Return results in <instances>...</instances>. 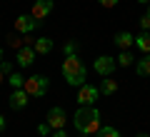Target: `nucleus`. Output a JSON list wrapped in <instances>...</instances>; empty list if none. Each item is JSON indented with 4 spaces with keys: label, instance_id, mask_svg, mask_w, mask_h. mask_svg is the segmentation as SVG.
<instances>
[{
    "label": "nucleus",
    "instance_id": "1",
    "mask_svg": "<svg viewBox=\"0 0 150 137\" xmlns=\"http://www.w3.org/2000/svg\"><path fill=\"white\" fill-rule=\"evenodd\" d=\"M73 125H75V130L80 132V135L93 137V135H98L100 127H103L100 125V112L93 105H80V110L75 112V117H73Z\"/></svg>",
    "mask_w": 150,
    "mask_h": 137
},
{
    "label": "nucleus",
    "instance_id": "2",
    "mask_svg": "<svg viewBox=\"0 0 150 137\" xmlns=\"http://www.w3.org/2000/svg\"><path fill=\"white\" fill-rule=\"evenodd\" d=\"M63 75H65V80H68V85H73V87H80L88 80V70H85V65H83V60L78 58V55H65Z\"/></svg>",
    "mask_w": 150,
    "mask_h": 137
},
{
    "label": "nucleus",
    "instance_id": "3",
    "mask_svg": "<svg viewBox=\"0 0 150 137\" xmlns=\"http://www.w3.org/2000/svg\"><path fill=\"white\" fill-rule=\"evenodd\" d=\"M25 92L30 97H43L45 92H48V77L45 75H33V77H28L25 80Z\"/></svg>",
    "mask_w": 150,
    "mask_h": 137
},
{
    "label": "nucleus",
    "instance_id": "4",
    "mask_svg": "<svg viewBox=\"0 0 150 137\" xmlns=\"http://www.w3.org/2000/svg\"><path fill=\"white\" fill-rule=\"evenodd\" d=\"M115 67H118V60L110 58V55H100V58L95 60V72L100 75V77H110Z\"/></svg>",
    "mask_w": 150,
    "mask_h": 137
},
{
    "label": "nucleus",
    "instance_id": "5",
    "mask_svg": "<svg viewBox=\"0 0 150 137\" xmlns=\"http://www.w3.org/2000/svg\"><path fill=\"white\" fill-rule=\"evenodd\" d=\"M98 95H100V87H93V85H80V90H78V97L75 100L80 102V105H93V102L98 100Z\"/></svg>",
    "mask_w": 150,
    "mask_h": 137
},
{
    "label": "nucleus",
    "instance_id": "6",
    "mask_svg": "<svg viewBox=\"0 0 150 137\" xmlns=\"http://www.w3.org/2000/svg\"><path fill=\"white\" fill-rule=\"evenodd\" d=\"M38 25H40V20H35L33 15H18L15 18V30L20 32V35H30Z\"/></svg>",
    "mask_w": 150,
    "mask_h": 137
},
{
    "label": "nucleus",
    "instance_id": "7",
    "mask_svg": "<svg viewBox=\"0 0 150 137\" xmlns=\"http://www.w3.org/2000/svg\"><path fill=\"white\" fill-rule=\"evenodd\" d=\"M53 13V0H35L33 3V10H30V15L35 18V20H40L43 22L45 18Z\"/></svg>",
    "mask_w": 150,
    "mask_h": 137
},
{
    "label": "nucleus",
    "instance_id": "8",
    "mask_svg": "<svg viewBox=\"0 0 150 137\" xmlns=\"http://www.w3.org/2000/svg\"><path fill=\"white\" fill-rule=\"evenodd\" d=\"M65 110L63 107H53V110L48 112V125L53 127V130H65Z\"/></svg>",
    "mask_w": 150,
    "mask_h": 137
},
{
    "label": "nucleus",
    "instance_id": "9",
    "mask_svg": "<svg viewBox=\"0 0 150 137\" xmlns=\"http://www.w3.org/2000/svg\"><path fill=\"white\" fill-rule=\"evenodd\" d=\"M28 97H30V95L25 92V87L13 90V92H10V107H13V110H23V107H28V102H30Z\"/></svg>",
    "mask_w": 150,
    "mask_h": 137
},
{
    "label": "nucleus",
    "instance_id": "10",
    "mask_svg": "<svg viewBox=\"0 0 150 137\" xmlns=\"http://www.w3.org/2000/svg\"><path fill=\"white\" fill-rule=\"evenodd\" d=\"M33 63H35V48L33 45H23L18 50V65L20 67H30Z\"/></svg>",
    "mask_w": 150,
    "mask_h": 137
},
{
    "label": "nucleus",
    "instance_id": "11",
    "mask_svg": "<svg viewBox=\"0 0 150 137\" xmlns=\"http://www.w3.org/2000/svg\"><path fill=\"white\" fill-rule=\"evenodd\" d=\"M112 42H115V45H118V48H120V50H128V48H130V45H133V42H135V37H133V35H130V32H128V30H125V32H118V35L112 37Z\"/></svg>",
    "mask_w": 150,
    "mask_h": 137
},
{
    "label": "nucleus",
    "instance_id": "12",
    "mask_svg": "<svg viewBox=\"0 0 150 137\" xmlns=\"http://www.w3.org/2000/svg\"><path fill=\"white\" fill-rule=\"evenodd\" d=\"M135 45L140 48L143 55H150V30H143L138 37H135Z\"/></svg>",
    "mask_w": 150,
    "mask_h": 137
},
{
    "label": "nucleus",
    "instance_id": "13",
    "mask_svg": "<svg viewBox=\"0 0 150 137\" xmlns=\"http://www.w3.org/2000/svg\"><path fill=\"white\" fill-rule=\"evenodd\" d=\"M135 72L140 77H150V55H143V58L135 63Z\"/></svg>",
    "mask_w": 150,
    "mask_h": 137
},
{
    "label": "nucleus",
    "instance_id": "14",
    "mask_svg": "<svg viewBox=\"0 0 150 137\" xmlns=\"http://www.w3.org/2000/svg\"><path fill=\"white\" fill-rule=\"evenodd\" d=\"M33 48H35V53L45 55V53H50V50H53V40H50V37H38V40L33 42Z\"/></svg>",
    "mask_w": 150,
    "mask_h": 137
},
{
    "label": "nucleus",
    "instance_id": "15",
    "mask_svg": "<svg viewBox=\"0 0 150 137\" xmlns=\"http://www.w3.org/2000/svg\"><path fill=\"white\" fill-rule=\"evenodd\" d=\"M100 92H103V95H115V92H118V82L110 80V77H105L103 85H100Z\"/></svg>",
    "mask_w": 150,
    "mask_h": 137
},
{
    "label": "nucleus",
    "instance_id": "16",
    "mask_svg": "<svg viewBox=\"0 0 150 137\" xmlns=\"http://www.w3.org/2000/svg\"><path fill=\"white\" fill-rule=\"evenodd\" d=\"M115 60H118V65H120V67H130V65L135 63V58L128 53V50H120V55H118Z\"/></svg>",
    "mask_w": 150,
    "mask_h": 137
},
{
    "label": "nucleus",
    "instance_id": "17",
    "mask_svg": "<svg viewBox=\"0 0 150 137\" xmlns=\"http://www.w3.org/2000/svg\"><path fill=\"white\" fill-rule=\"evenodd\" d=\"M8 82H10L13 85V87H23V85H25V77H23V75L20 72H10V77H8Z\"/></svg>",
    "mask_w": 150,
    "mask_h": 137
},
{
    "label": "nucleus",
    "instance_id": "18",
    "mask_svg": "<svg viewBox=\"0 0 150 137\" xmlns=\"http://www.w3.org/2000/svg\"><path fill=\"white\" fill-rule=\"evenodd\" d=\"M98 137H120V132L115 130V127H100V132H98Z\"/></svg>",
    "mask_w": 150,
    "mask_h": 137
},
{
    "label": "nucleus",
    "instance_id": "19",
    "mask_svg": "<svg viewBox=\"0 0 150 137\" xmlns=\"http://www.w3.org/2000/svg\"><path fill=\"white\" fill-rule=\"evenodd\" d=\"M8 45H10V48H18V50H20L23 45H25V40H23V37H18V35H8Z\"/></svg>",
    "mask_w": 150,
    "mask_h": 137
},
{
    "label": "nucleus",
    "instance_id": "20",
    "mask_svg": "<svg viewBox=\"0 0 150 137\" xmlns=\"http://www.w3.org/2000/svg\"><path fill=\"white\" fill-rule=\"evenodd\" d=\"M65 55H78V42H75V40L65 42Z\"/></svg>",
    "mask_w": 150,
    "mask_h": 137
},
{
    "label": "nucleus",
    "instance_id": "21",
    "mask_svg": "<svg viewBox=\"0 0 150 137\" xmlns=\"http://www.w3.org/2000/svg\"><path fill=\"white\" fill-rule=\"evenodd\" d=\"M138 22H140V27H143V30H150V15H143Z\"/></svg>",
    "mask_w": 150,
    "mask_h": 137
},
{
    "label": "nucleus",
    "instance_id": "22",
    "mask_svg": "<svg viewBox=\"0 0 150 137\" xmlns=\"http://www.w3.org/2000/svg\"><path fill=\"white\" fill-rule=\"evenodd\" d=\"M50 130H53V127H50L48 122H45V125H40V127H38V132H40V135H45V137L50 135Z\"/></svg>",
    "mask_w": 150,
    "mask_h": 137
},
{
    "label": "nucleus",
    "instance_id": "23",
    "mask_svg": "<svg viewBox=\"0 0 150 137\" xmlns=\"http://www.w3.org/2000/svg\"><path fill=\"white\" fill-rule=\"evenodd\" d=\"M98 3H100L103 8H115L118 5V0H98Z\"/></svg>",
    "mask_w": 150,
    "mask_h": 137
},
{
    "label": "nucleus",
    "instance_id": "24",
    "mask_svg": "<svg viewBox=\"0 0 150 137\" xmlns=\"http://www.w3.org/2000/svg\"><path fill=\"white\" fill-rule=\"evenodd\" d=\"M53 137H68V132H65V130H55Z\"/></svg>",
    "mask_w": 150,
    "mask_h": 137
},
{
    "label": "nucleus",
    "instance_id": "25",
    "mask_svg": "<svg viewBox=\"0 0 150 137\" xmlns=\"http://www.w3.org/2000/svg\"><path fill=\"white\" fill-rule=\"evenodd\" d=\"M3 130H5V117L0 115V132H3Z\"/></svg>",
    "mask_w": 150,
    "mask_h": 137
},
{
    "label": "nucleus",
    "instance_id": "26",
    "mask_svg": "<svg viewBox=\"0 0 150 137\" xmlns=\"http://www.w3.org/2000/svg\"><path fill=\"white\" fill-rule=\"evenodd\" d=\"M5 75H8V72H5L3 67H0V85H3V80H5Z\"/></svg>",
    "mask_w": 150,
    "mask_h": 137
},
{
    "label": "nucleus",
    "instance_id": "27",
    "mask_svg": "<svg viewBox=\"0 0 150 137\" xmlns=\"http://www.w3.org/2000/svg\"><path fill=\"white\" fill-rule=\"evenodd\" d=\"M0 63H3V48H0Z\"/></svg>",
    "mask_w": 150,
    "mask_h": 137
},
{
    "label": "nucleus",
    "instance_id": "28",
    "mask_svg": "<svg viewBox=\"0 0 150 137\" xmlns=\"http://www.w3.org/2000/svg\"><path fill=\"white\" fill-rule=\"evenodd\" d=\"M138 3H143V5H145V3H150V0H138Z\"/></svg>",
    "mask_w": 150,
    "mask_h": 137
},
{
    "label": "nucleus",
    "instance_id": "29",
    "mask_svg": "<svg viewBox=\"0 0 150 137\" xmlns=\"http://www.w3.org/2000/svg\"><path fill=\"white\" fill-rule=\"evenodd\" d=\"M135 137H150V135H135Z\"/></svg>",
    "mask_w": 150,
    "mask_h": 137
},
{
    "label": "nucleus",
    "instance_id": "30",
    "mask_svg": "<svg viewBox=\"0 0 150 137\" xmlns=\"http://www.w3.org/2000/svg\"><path fill=\"white\" fill-rule=\"evenodd\" d=\"M148 15H150V3H148Z\"/></svg>",
    "mask_w": 150,
    "mask_h": 137
},
{
    "label": "nucleus",
    "instance_id": "31",
    "mask_svg": "<svg viewBox=\"0 0 150 137\" xmlns=\"http://www.w3.org/2000/svg\"><path fill=\"white\" fill-rule=\"evenodd\" d=\"M80 137H88V135H80Z\"/></svg>",
    "mask_w": 150,
    "mask_h": 137
}]
</instances>
